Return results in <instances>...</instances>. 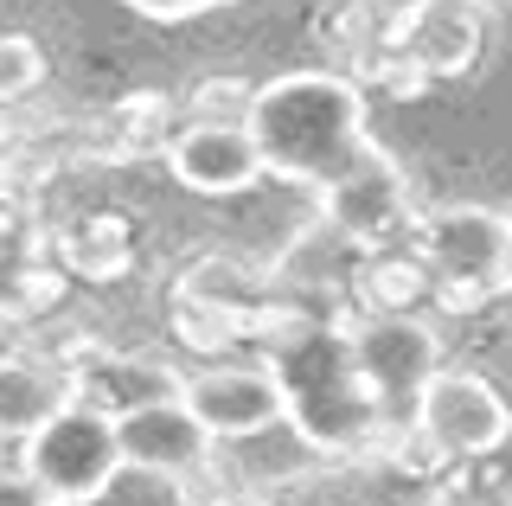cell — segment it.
<instances>
[{
    "label": "cell",
    "mask_w": 512,
    "mask_h": 506,
    "mask_svg": "<svg viewBox=\"0 0 512 506\" xmlns=\"http://www.w3.org/2000/svg\"><path fill=\"white\" fill-rule=\"evenodd\" d=\"M244 122L263 148V173L308 186L320 199L346 193L384 154L365 129V90L333 71H288L276 84H263Z\"/></svg>",
    "instance_id": "cell-1"
},
{
    "label": "cell",
    "mask_w": 512,
    "mask_h": 506,
    "mask_svg": "<svg viewBox=\"0 0 512 506\" xmlns=\"http://www.w3.org/2000/svg\"><path fill=\"white\" fill-rule=\"evenodd\" d=\"M269 372L282 378L288 430L320 455H365L384 430V410L372 398L352 353V327L340 321H295L269 346Z\"/></svg>",
    "instance_id": "cell-2"
},
{
    "label": "cell",
    "mask_w": 512,
    "mask_h": 506,
    "mask_svg": "<svg viewBox=\"0 0 512 506\" xmlns=\"http://www.w3.org/2000/svg\"><path fill=\"white\" fill-rule=\"evenodd\" d=\"M416 257L448 308H480L512 282V218L493 205H436L416 225Z\"/></svg>",
    "instance_id": "cell-3"
},
{
    "label": "cell",
    "mask_w": 512,
    "mask_h": 506,
    "mask_svg": "<svg viewBox=\"0 0 512 506\" xmlns=\"http://www.w3.org/2000/svg\"><path fill=\"white\" fill-rule=\"evenodd\" d=\"M20 455L32 462V474L52 487L58 506L103 500L109 487H116V474L128 468L116 410H103V404H90V398H71L58 417H45L39 430L20 442Z\"/></svg>",
    "instance_id": "cell-4"
},
{
    "label": "cell",
    "mask_w": 512,
    "mask_h": 506,
    "mask_svg": "<svg viewBox=\"0 0 512 506\" xmlns=\"http://www.w3.org/2000/svg\"><path fill=\"white\" fill-rule=\"evenodd\" d=\"M352 353H359V372H365V385H372L384 423H416L423 391L436 385V372H442L436 327L416 321V314L384 308V314H365V321L352 327Z\"/></svg>",
    "instance_id": "cell-5"
},
{
    "label": "cell",
    "mask_w": 512,
    "mask_h": 506,
    "mask_svg": "<svg viewBox=\"0 0 512 506\" xmlns=\"http://www.w3.org/2000/svg\"><path fill=\"white\" fill-rule=\"evenodd\" d=\"M416 430H423V442L436 455H448V462H455V455H493L512 436V410H506V398L480 372L442 366L436 385L423 391Z\"/></svg>",
    "instance_id": "cell-6"
},
{
    "label": "cell",
    "mask_w": 512,
    "mask_h": 506,
    "mask_svg": "<svg viewBox=\"0 0 512 506\" xmlns=\"http://www.w3.org/2000/svg\"><path fill=\"white\" fill-rule=\"evenodd\" d=\"M122 455L128 468L141 474H160V481H180L192 487L205 468H212V430L199 423V410L186 398H160V404H141V410H122Z\"/></svg>",
    "instance_id": "cell-7"
},
{
    "label": "cell",
    "mask_w": 512,
    "mask_h": 506,
    "mask_svg": "<svg viewBox=\"0 0 512 506\" xmlns=\"http://www.w3.org/2000/svg\"><path fill=\"white\" fill-rule=\"evenodd\" d=\"M167 167L186 193L224 199V193H244V186L263 180V148H256L250 122L231 116H199L192 129H180L167 141Z\"/></svg>",
    "instance_id": "cell-8"
},
{
    "label": "cell",
    "mask_w": 512,
    "mask_h": 506,
    "mask_svg": "<svg viewBox=\"0 0 512 506\" xmlns=\"http://www.w3.org/2000/svg\"><path fill=\"white\" fill-rule=\"evenodd\" d=\"M186 404L212 436H263L269 423H288L282 378L269 366H212L186 372Z\"/></svg>",
    "instance_id": "cell-9"
},
{
    "label": "cell",
    "mask_w": 512,
    "mask_h": 506,
    "mask_svg": "<svg viewBox=\"0 0 512 506\" xmlns=\"http://www.w3.org/2000/svg\"><path fill=\"white\" fill-rule=\"evenodd\" d=\"M77 398L103 404V410H141L160 398H186V372H173L167 359H141V353H103L96 366H71Z\"/></svg>",
    "instance_id": "cell-10"
},
{
    "label": "cell",
    "mask_w": 512,
    "mask_h": 506,
    "mask_svg": "<svg viewBox=\"0 0 512 506\" xmlns=\"http://www.w3.org/2000/svg\"><path fill=\"white\" fill-rule=\"evenodd\" d=\"M71 398H77L71 372H45V366H26V359H7V436L13 442H26L45 417H58Z\"/></svg>",
    "instance_id": "cell-11"
},
{
    "label": "cell",
    "mask_w": 512,
    "mask_h": 506,
    "mask_svg": "<svg viewBox=\"0 0 512 506\" xmlns=\"http://www.w3.org/2000/svg\"><path fill=\"white\" fill-rule=\"evenodd\" d=\"M45 77V52L32 45L26 33H7V45H0V97L7 103H20L32 84Z\"/></svg>",
    "instance_id": "cell-12"
},
{
    "label": "cell",
    "mask_w": 512,
    "mask_h": 506,
    "mask_svg": "<svg viewBox=\"0 0 512 506\" xmlns=\"http://www.w3.org/2000/svg\"><path fill=\"white\" fill-rule=\"evenodd\" d=\"M0 487H7V500L0 506H58L52 500V487L32 474V462L20 455V442H13V462H7V474H0Z\"/></svg>",
    "instance_id": "cell-13"
},
{
    "label": "cell",
    "mask_w": 512,
    "mask_h": 506,
    "mask_svg": "<svg viewBox=\"0 0 512 506\" xmlns=\"http://www.w3.org/2000/svg\"><path fill=\"white\" fill-rule=\"evenodd\" d=\"M128 13H141V20H160V26H173V20H199V13H218V7H237V0H122Z\"/></svg>",
    "instance_id": "cell-14"
}]
</instances>
